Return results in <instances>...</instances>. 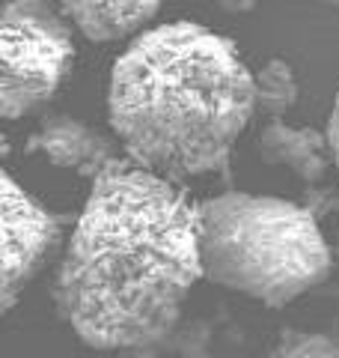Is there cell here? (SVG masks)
Returning <instances> with one entry per match:
<instances>
[{"instance_id":"cell-1","label":"cell","mask_w":339,"mask_h":358,"mask_svg":"<svg viewBox=\"0 0 339 358\" xmlns=\"http://www.w3.org/2000/svg\"><path fill=\"white\" fill-rule=\"evenodd\" d=\"M199 278V206L176 182L119 159L93 179L54 299L93 350H134L176 329Z\"/></svg>"},{"instance_id":"cell-2","label":"cell","mask_w":339,"mask_h":358,"mask_svg":"<svg viewBox=\"0 0 339 358\" xmlns=\"http://www.w3.org/2000/svg\"><path fill=\"white\" fill-rule=\"evenodd\" d=\"M110 126L134 164L170 182L220 173L256 110L239 48L194 21L143 30L119 54L107 90Z\"/></svg>"},{"instance_id":"cell-3","label":"cell","mask_w":339,"mask_h":358,"mask_svg":"<svg viewBox=\"0 0 339 358\" xmlns=\"http://www.w3.org/2000/svg\"><path fill=\"white\" fill-rule=\"evenodd\" d=\"M199 263L209 281L286 308L331 275L333 254L301 203L226 192L199 203Z\"/></svg>"},{"instance_id":"cell-4","label":"cell","mask_w":339,"mask_h":358,"mask_svg":"<svg viewBox=\"0 0 339 358\" xmlns=\"http://www.w3.org/2000/svg\"><path fill=\"white\" fill-rule=\"evenodd\" d=\"M0 114L21 120L48 105L75 60L72 30L54 0H6L0 21Z\"/></svg>"},{"instance_id":"cell-5","label":"cell","mask_w":339,"mask_h":358,"mask_svg":"<svg viewBox=\"0 0 339 358\" xmlns=\"http://www.w3.org/2000/svg\"><path fill=\"white\" fill-rule=\"evenodd\" d=\"M63 236V221L45 209L3 171V268H0V301L13 310L24 287L42 272Z\"/></svg>"},{"instance_id":"cell-6","label":"cell","mask_w":339,"mask_h":358,"mask_svg":"<svg viewBox=\"0 0 339 358\" xmlns=\"http://www.w3.org/2000/svg\"><path fill=\"white\" fill-rule=\"evenodd\" d=\"M27 150L42 152L51 164L69 167V171H77L89 179H96L107 164L119 162V152L107 134L66 114L45 120L39 131L30 138Z\"/></svg>"},{"instance_id":"cell-7","label":"cell","mask_w":339,"mask_h":358,"mask_svg":"<svg viewBox=\"0 0 339 358\" xmlns=\"http://www.w3.org/2000/svg\"><path fill=\"white\" fill-rule=\"evenodd\" d=\"M60 13L93 42L140 36L164 0H54Z\"/></svg>"},{"instance_id":"cell-8","label":"cell","mask_w":339,"mask_h":358,"mask_svg":"<svg viewBox=\"0 0 339 358\" xmlns=\"http://www.w3.org/2000/svg\"><path fill=\"white\" fill-rule=\"evenodd\" d=\"M259 155L268 164H286L295 171L303 182H319L327 176L333 162L331 138L319 129L289 126L282 120H274L259 134Z\"/></svg>"},{"instance_id":"cell-9","label":"cell","mask_w":339,"mask_h":358,"mask_svg":"<svg viewBox=\"0 0 339 358\" xmlns=\"http://www.w3.org/2000/svg\"><path fill=\"white\" fill-rule=\"evenodd\" d=\"M256 84V110L280 120L298 102V78L286 60H271L253 75Z\"/></svg>"},{"instance_id":"cell-10","label":"cell","mask_w":339,"mask_h":358,"mask_svg":"<svg viewBox=\"0 0 339 358\" xmlns=\"http://www.w3.org/2000/svg\"><path fill=\"white\" fill-rule=\"evenodd\" d=\"M265 358H339V341L319 331H292Z\"/></svg>"},{"instance_id":"cell-11","label":"cell","mask_w":339,"mask_h":358,"mask_svg":"<svg viewBox=\"0 0 339 358\" xmlns=\"http://www.w3.org/2000/svg\"><path fill=\"white\" fill-rule=\"evenodd\" d=\"M327 138H331L333 167H336V176H339V93H336V102H333V110H331V120H327Z\"/></svg>"},{"instance_id":"cell-12","label":"cell","mask_w":339,"mask_h":358,"mask_svg":"<svg viewBox=\"0 0 339 358\" xmlns=\"http://www.w3.org/2000/svg\"><path fill=\"white\" fill-rule=\"evenodd\" d=\"M218 3L226 9V13H247V9H253L259 0H218Z\"/></svg>"}]
</instances>
